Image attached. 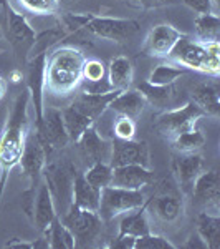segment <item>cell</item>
I'll return each instance as SVG.
<instances>
[{
	"label": "cell",
	"mask_w": 220,
	"mask_h": 249,
	"mask_svg": "<svg viewBox=\"0 0 220 249\" xmlns=\"http://www.w3.org/2000/svg\"><path fill=\"white\" fill-rule=\"evenodd\" d=\"M197 224V234L205 243L207 249H219L220 248V216L214 213L201 211L195 219Z\"/></svg>",
	"instance_id": "484cf974"
},
{
	"label": "cell",
	"mask_w": 220,
	"mask_h": 249,
	"mask_svg": "<svg viewBox=\"0 0 220 249\" xmlns=\"http://www.w3.org/2000/svg\"><path fill=\"white\" fill-rule=\"evenodd\" d=\"M182 248H186V249H207L205 243L201 239V236H199L197 232H195V234H192Z\"/></svg>",
	"instance_id": "60d3db41"
},
{
	"label": "cell",
	"mask_w": 220,
	"mask_h": 249,
	"mask_svg": "<svg viewBox=\"0 0 220 249\" xmlns=\"http://www.w3.org/2000/svg\"><path fill=\"white\" fill-rule=\"evenodd\" d=\"M184 5H187L190 10H194L197 15L201 14H217L219 7L214 3V0H179Z\"/></svg>",
	"instance_id": "74e56055"
},
{
	"label": "cell",
	"mask_w": 220,
	"mask_h": 249,
	"mask_svg": "<svg viewBox=\"0 0 220 249\" xmlns=\"http://www.w3.org/2000/svg\"><path fill=\"white\" fill-rule=\"evenodd\" d=\"M113 131L118 140H133L136 135V122L133 118L118 115L113 124Z\"/></svg>",
	"instance_id": "8d00e7d4"
},
{
	"label": "cell",
	"mask_w": 220,
	"mask_h": 249,
	"mask_svg": "<svg viewBox=\"0 0 220 249\" xmlns=\"http://www.w3.org/2000/svg\"><path fill=\"white\" fill-rule=\"evenodd\" d=\"M17 2L35 15H53L60 9V0H17Z\"/></svg>",
	"instance_id": "836d02e7"
},
{
	"label": "cell",
	"mask_w": 220,
	"mask_h": 249,
	"mask_svg": "<svg viewBox=\"0 0 220 249\" xmlns=\"http://www.w3.org/2000/svg\"><path fill=\"white\" fill-rule=\"evenodd\" d=\"M195 37L199 42H219L220 18L217 14H201L194 20Z\"/></svg>",
	"instance_id": "f1b7e54d"
},
{
	"label": "cell",
	"mask_w": 220,
	"mask_h": 249,
	"mask_svg": "<svg viewBox=\"0 0 220 249\" xmlns=\"http://www.w3.org/2000/svg\"><path fill=\"white\" fill-rule=\"evenodd\" d=\"M88 34L110 42L123 43L139 32V23L133 18L105 17V15H90L83 27Z\"/></svg>",
	"instance_id": "9c48e42d"
},
{
	"label": "cell",
	"mask_w": 220,
	"mask_h": 249,
	"mask_svg": "<svg viewBox=\"0 0 220 249\" xmlns=\"http://www.w3.org/2000/svg\"><path fill=\"white\" fill-rule=\"evenodd\" d=\"M111 166L142 164L149 168V146L146 142L136 140H111Z\"/></svg>",
	"instance_id": "5bb4252c"
},
{
	"label": "cell",
	"mask_w": 220,
	"mask_h": 249,
	"mask_svg": "<svg viewBox=\"0 0 220 249\" xmlns=\"http://www.w3.org/2000/svg\"><path fill=\"white\" fill-rule=\"evenodd\" d=\"M48 156H50V153H48L47 148L43 146V143L38 140L37 133L29 131L18 164L22 168L23 176L29 179V188L22 193V206L23 211L27 213V216H30V218L31 211H33L35 193H37L38 184L43 178V170H45L48 163Z\"/></svg>",
	"instance_id": "277c9868"
},
{
	"label": "cell",
	"mask_w": 220,
	"mask_h": 249,
	"mask_svg": "<svg viewBox=\"0 0 220 249\" xmlns=\"http://www.w3.org/2000/svg\"><path fill=\"white\" fill-rule=\"evenodd\" d=\"M184 37L182 32H179L171 23H159L154 29L149 30V34L144 38L142 52L149 57L156 58H167L177 42Z\"/></svg>",
	"instance_id": "4fadbf2b"
},
{
	"label": "cell",
	"mask_w": 220,
	"mask_h": 249,
	"mask_svg": "<svg viewBox=\"0 0 220 249\" xmlns=\"http://www.w3.org/2000/svg\"><path fill=\"white\" fill-rule=\"evenodd\" d=\"M108 68V82L113 87V90H126L131 88L134 80V67L131 60L125 55H118V57L111 58Z\"/></svg>",
	"instance_id": "cb8c5ba5"
},
{
	"label": "cell",
	"mask_w": 220,
	"mask_h": 249,
	"mask_svg": "<svg viewBox=\"0 0 220 249\" xmlns=\"http://www.w3.org/2000/svg\"><path fill=\"white\" fill-rule=\"evenodd\" d=\"M78 151L81 155L83 160H86L88 163H110L111 160V142L101 138V135L98 133L96 126H90L85 130L79 138L77 140Z\"/></svg>",
	"instance_id": "9a60e30c"
},
{
	"label": "cell",
	"mask_w": 220,
	"mask_h": 249,
	"mask_svg": "<svg viewBox=\"0 0 220 249\" xmlns=\"http://www.w3.org/2000/svg\"><path fill=\"white\" fill-rule=\"evenodd\" d=\"M186 70H195L217 77L220 71V47L219 42H199L184 37L167 57Z\"/></svg>",
	"instance_id": "3957f363"
},
{
	"label": "cell",
	"mask_w": 220,
	"mask_h": 249,
	"mask_svg": "<svg viewBox=\"0 0 220 249\" xmlns=\"http://www.w3.org/2000/svg\"><path fill=\"white\" fill-rule=\"evenodd\" d=\"M204 160L199 153H179L173 161V173L184 190H192L195 178L202 173Z\"/></svg>",
	"instance_id": "d6986e66"
},
{
	"label": "cell",
	"mask_w": 220,
	"mask_h": 249,
	"mask_svg": "<svg viewBox=\"0 0 220 249\" xmlns=\"http://www.w3.org/2000/svg\"><path fill=\"white\" fill-rule=\"evenodd\" d=\"M139 2L146 7H162V5H173V3H177L179 0H139Z\"/></svg>",
	"instance_id": "b9f144b4"
},
{
	"label": "cell",
	"mask_w": 220,
	"mask_h": 249,
	"mask_svg": "<svg viewBox=\"0 0 220 249\" xmlns=\"http://www.w3.org/2000/svg\"><path fill=\"white\" fill-rule=\"evenodd\" d=\"M146 203V196L141 190H126L118 186H106L101 190V203L98 214L103 221L114 219L116 216L126 214L141 208Z\"/></svg>",
	"instance_id": "ba28073f"
},
{
	"label": "cell",
	"mask_w": 220,
	"mask_h": 249,
	"mask_svg": "<svg viewBox=\"0 0 220 249\" xmlns=\"http://www.w3.org/2000/svg\"><path fill=\"white\" fill-rule=\"evenodd\" d=\"M35 133L43 143V146L47 148L48 153L63 150L70 143L65 122H63V113L55 107L43 108L42 122L35 124Z\"/></svg>",
	"instance_id": "30bf717a"
},
{
	"label": "cell",
	"mask_w": 220,
	"mask_h": 249,
	"mask_svg": "<svg viewBox=\"0 0 220 249\" xmlns=\"http://www.w3.org/2000/svg\"><path fill=\"white\" fill-rule=\"evenodd\" d=\"M147 210L164 223H174L184 213V203L177 195H161L147 201Z\"/></svg>",
	"instance_id": "603a6c76"
},
{
	"label": "cell",
	"mask_w": 220,
	"mask_h": 249,
	"mask_svg": "<svg viewBox=\"0 0 220 249\" xmlns=\"http://www.w3.org/2000/svg\"><path fill=\"white\" fill-rule=\"evenodd\" d=\"M205 113L195 105L194 102H187L186 105L174 108V110L164 111L156 120V130L166 140H173L174 136L197 128L199 120L204 118Z\"/></svg>",
	"instance_id": "52a82bcc"
},
{
	"label": "cell",
	"mask_w": 220,
	"mask_h": 249,
	"mask_svg": "<svg viewBox=\"0 0 220 249\" xmlns=\"http://www.w3.org/2000/svg\"><path fill=\"white\" fill-rule=\"evenodd\" d=\"M169 142L177 153H199L205 144V136L202 135L201 130L194 128V130L184 131V133L174 136Z\"/></svg>",
	"instance_id": "f546056e"
},
{
	"label": "cell",
	"mask_w": 220,
	"mask_h": 249,
	"mask_svg": "<svg viewBox=\"0 0 220 249\" xmlns=\"http://www.w3.org/2000/svg\"><path fill=\"white\" fill-rule=\"evenodd\" d=\"M99 203H101V190H98L91 183H88L86 178L83 176V173H78L73 183L71 204L81 208V210L98 213Z\"/></svg>",
	"instance_id": "44dd1931"
},
{
	"label": "cell",
	"mask_w": 220,
	"mask_h": 249,
	"mask_svg": "<svg viewBox=\"0 0 220 249\" xmlns=\"http://www.w3.org/2000/svg\"><path fill=\"white\" fill-rule=\"evenodd\" d=\"M134 241L136 238L133 236H116V238L108 244V248H114V249H134Z\"/></svg>",
	"instance_id": "f35d334b"
},
{
	"label": "cell",
	"mask_w": 220,
	"mask_h": 249,
	"mask_svg": "<svg viewBox=\"0 0 220 249\" xmlns=\"http://www.w3.org/2000/svg\"><path fill=\"white\" fill-rule=\"evenodd\" d=\"M77 175V166L70 160H58L53 163H47L45 170H43V179L50 188L58 216H62L71 206L73 183Z\"/></svg>",
	"instance_id": "5b68a950"
},
{
	"label": "cell",
	"mask_w": 220,
	"mask_h": 249,
	"mask_svg": "<svg viewBox=\"0 0 220 249\" xmlns=\"http://www.w3.org/2000/svg\"><path fill=\"white\" fill-rule=\"evenodd\" d=\"M177 246L171 243L167 238L159 234L147 232L144 236H139L134 241V249H175Z\"/></svg>",
	"instance_id": "e575fe53"
},
{
	"label": "cell",
	"mask_w": 220,
	"mask_h": 249,
	"mask_svg": "<svg viewBox=\"0 0 220 249\" xmlns=\"http://www.w3.org/2000/svg\"><path fill=\"white\" fill-rule=\"evenodd\" d=\"M29 105L30 93L29 90L20 91L15 98L10 115L7 116V123L0 135V201L12 170L18 166L23 153L25 140L29 135Z\"/></svg>",
	"instance_id": "6da1fadb"
},
{
	"label": "cell",
	"mask_w": 220,
	"mask_h": 249,
	"mask_svg": "<svg viewBox=\"0 0 220 249\" xmlns=\"http://www.w3.org/2000/svg\"><path fill=\"white\" fill-rule=\"evenodd\" d=\"M5 90H7V85H5V82H3V78L0 77V100L3 98V95H5Z\"/></svg>",
	"instance_id": "7bdbcfd3"
},
{
	"label": "cell",
	"mask_w": 220,
	"mask_h": 249,
	"mask_svg": "<svg viewBox=\"0 0 220 249\" xmlns=\"http://www.w3.org/2000/svg\"><path fill=\"white\" fill-rule=\"evenodd\" d=\"M136 90H139V93L144 96L146 103L161 108L166 107L171 102V96H173V85L167 87H157V85H151L149 82H142Z\"/></svg>",
	"instance_id": "1f68e13d"
},
{
	"label": "cell",
	"mask_w": 220,
	"mask_h": 249,
	"mask_svg": "<svg viewBox=\"0 0 220 249\" xmlns=\"http://www.w3.org/2000/svg\"><path fill=\"white\" fill-rule=\"evenodd\" d=\"M192 198L202 211L219 214L220 176L215 170L202 171L192 184Z\"/></svg>",
	"instance_id": "8fae6325"
},
{
	"label": "cell",
	"mask_w": 220,
	"mask_h": 249,
	"mask_svg": "<svg viewBox=\"0 0 220 249\" xmlns=\"http://www.w3.org/2000/svg\"><path fill=\"white\" fill-rule=\"evenodd\" d=\"M5 248H12V249H35V241H25V239H18L14 238L9 243H5Z\"/></svg>",
	"instance_id": "ab89813d"
},
{
	"label": "cell",
	"mask_w": 220,
	"mask_h": 249,
	"mask_svg": "<svg viewBox=\"0 0 220 249\" xmlns=\"http://www.w3.org/2000/svg\"><path fill=\"white\" fill-rule=\"evenodd\" d=\"M0 7H2V9L5 10L7 7H9V0H0Z\"/></svg>",
	"instance_id": "ee69618b"
},
{
	"label": "cell",
	"mask_w": 220,
	"mask_h": 249,
	"mask_svg": "<svg viewBox=\"0 0 220 249\" xmlns=\"http://www.w3.org/2000/svg\"><path fill=\"white\" fill-rule=\"evenodd\" d=\"M7 12V30H9V37L12 43L17 47H27V50H31L35 40H37V34L31 29L29 20L25 15L20 14L9 3L5 9Z\"/></svg>",
	"instance_id": "ac0fdd59"
},
{
	"label": "cell",
	"mask_w": 220,
	"mask_h": 249,
	"mask_svg": "<svg viewBox=\"0 0 220 249\" xmlns=\"http://www.w3.org/2000/svg\"><path fill=\"white\" fill-rule=\"evenodd\" d=\"M63 221V224L73 232L77 239V248H86L91 246L98 236L101 234L103 219L98 213L81 210V208L71 204L68 210L58 216Z\"/></svg>",
	"instance_id": "8992f818"
},
{
	"label": "cell",
	"mask_w": 220,
	"mask_h": 249,
	"mask_svg": "<svg viewBox=\"0 0 220 249\" xmlns=\"http://www.w3.org/2000/svg\"><path fill=\"white\" fill-rule=\"evenodd\" d=\"M88 183H91L94 188L103 190L106 186H111V178H113V166L110 163H91L88 170L83 173Z\"/></svg>",
	"instance_id": "d6a6232c"
},
{
	"label": "cell",
	"mask_w": 220,
	"mask_h": 249,
	"mask_svg": "<svg viewBox=\"0 0 220 249\" xmlns=\"http://www.w3.org/2000/svg\"><path fill=\"white\" fill-rule=\"evenodd\" d=\"M42 234L48 239L50 249H75L77 248V239H75L73 232L68 230L58 216L51 221L50 228H48L45 232H42Z\"/></svg>",
	"instance_id": "83f0119b"
},
{
	"label": "cell",
	"mask_w": 220,
	"mask_h": 249,
	"mask_svg": "<svg viewBox=\"0 0 220 249\" xmlns=\"http://www.w3.org/2000/svg\"><path fill=\"white\" fill-rule=\"evenodd\" d=\"M146 105H147L146 100L139 93V90L126 88V90H121L114 96L108 110H113L119 116H127V118L136 120L138 116H141Z\"/></svg>",
	"instance_id": "ffe728a7"
},
{
	"label": "cell",
	"mask_w": 220,
	"mask_h": 249,
	"mask_svg": "<svg viewBox=\"0 0 220 249\" xmlns=\"http://www.w3.org/2000/svg\"><path fill=\"white\" fill-rule=\"evenodd\" d=\"M154 179V173L142 164H123L113 166L111 186L126 188V190H142Z\"/></svg>",
	"instance_id": "2e32d148"
},
{
	"label": "cell",
	"mask_w": 220,
	"mask_h": 249,
	"mask_svg": "<svg viewBox=\"0 0 220 249\" xmlns=\"http://www.w3.org/2000/svg\"><path fill=\"white\" fill-rule=\"evenodd\" d=\"M47 52L37 53L29 62V73H27V90L30 93V102L35 110V124L42 122L43 115V98H45V67Z\"/></svg>",
	"instance_id": "7c38bea8"
},
{
	"label": "cell",
	"mask_w": 220,
	"mask_h": 249,
	"mask_svg": "<svg viewBox=\"0 0 220 249\" xmlns=\"http://www.w3.org/2000/svg\"><path fill=\"white\" fill-rule=\"evenodd\" d=\"M108 78V68L101 60H85L83 63V80L85 82H99Z\"/></svg>",
	"instance_id": "d590c367"
},
{
	"label": "cell",
	"mask_w": 220,
	"mask_h": 249,
	"mask_svg": "<svg viewBox=\"0 0 220 249\" xmlns=\"http://www.w3.org/2000/svg\"><path fill=\"white\" fill-rule=\"evenodd\" d=\"M0 37H2V32H0Z\"/></svg>",
	"instance_id": "bcb514c9"
},
{
	"label": "cell",
	"mask_w": 220,
	"mask_h": 249,
	"mask_svg": "<svg viewBox=\"0 0 220 249\" xmlns=\"http://www.w3.org/2000/svg\"><path fill=\"white\" fill-rule=\"evenodd\" d=\"M58 216L57 208H55L53 196L50 193V188L45 183V179L42 178L40 181L37 193H35V203H33V211H31V221L37 226L40 232H45L50 228L51 221Z\"/></svg>",
	"instance_id": "e0dca14e"
},
{
	"label": "cell",
	"mask_w": 220,
	"mask_h": 249,
	"mask_svg": "<svg viewBox=\"0 0 220 249\" xmlns=\"http://www.w3.org/2000/svg\"><path fill=\"white\" fill-rule=\"evenodd\" d=\"M214 3H215V5H217V7H219V0H214Z\"/></svg>",
	"instance_id": "f6af8a7d"
},
{
	"label": "cell",
	"mask_w": 220,
	"mask_h": 249,
	"mask_svg": "<svg viewBox=\"0 0 220 249\" xmlns=\"http://www.w3.org/2000/svg\"><path fill=\"white\" fill-rule=\"evenodd\" d=\"M151 232L149 219H147V199L141 208L134 211H129L123 214L121 221H119V236H133V238H139Z\"/></svg>",
	"instance_id": "d4e9b609"
},
{
	"label": "cell",
	"mask_w": 220,
	"mask_h": 249,
	"mask_svg": "<svg viewBox=\"0 0 220 249\" xmlns=\"http://www.w3.org/2000/svg\"><path fill=\"white\" fill-rule=\"evenodd\" d=\"M187 70L177 63H161L151 71L147 82L151 85H157V87H167V85H174V82L177 78H181L182 75H186Z\"/></svg>",
	"instance_id": "4dcf8cb0"
},
{
	"label": "cell",
	"mask_w": 220,
	"mask_h": 249,
	"mask_svg": "<svg viewBox=\"0 0 220 249\" xmlns=\"http://www.w3.org/2000/svg\"><path fill=\"white\" fill-rule=\"evenodd\" d=\"M62 113H63V122H65V126H66L68 138L73 143H77V140L85 133V130L96 124L93 120L86 113H83L73 102H71L65 110H62Z\"/></svg>",
	"instance_id": "4316f807"
},
{
	"label": "cell",
	"mask_w": 220,
	"mask_h": 249,
	"mask_svg": "<svg viewBox=\"0 0 220 249\" xmlns=\"http://www.w3.org/2000/svg\"><path fill=\"white\" fill-rule=\"evenodd\" d=\"M85 55L75 47H60L48 57L45 67V90L55 95H68L83 80Z\"/></svg>",
	"instance_id": "7a4b0ae2"
},
{
	"label": "cell",
	"mask_w": 220,
	"mask_h": 249,
	"mask_svg": "<svg viewBox=\"0 0 220 249\" xmlns=\"http://www.w3.org/2000/svg\"><path fill=\"white\" fill-rule=\"evenodd\" d=\"M192 102L195 103L205 116L220 115V88L217 82H204L199 83L192 91Z\"/></svg>",
	"instance_id": "7402d4cb"
}]
</instances>
